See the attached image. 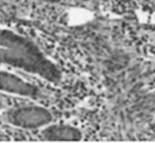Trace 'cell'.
I'll use <instances>...</instances> for the list:
<instances>
[{
    "instance_id": "7a4b0ae2",
    "label": "cell",
    "mask_w": 155,
    "mask_h": 143,
    "mask_svg": "<svg viewBox=\"0 0 155 143\" xmlns=\"http://www.w3.org/2000/svg\"><path fill=\"white\" fill-rule=\"evenodd\" d=\"M8 121L13 126L24 129L45 127L52 121L53 116L45 107L40 105H23L8 111Z\"/></svg>"
},
{
    "instance_id": "277c9868",
    "label": "cell",
    "mask_w": 155,
    "mask_h": 143,
    "mask_svg": "<svg viewBox=\"0 0 155 143\" xmlns=\"http://www.w3.org/2000/svg\"><path fill=\"white\" fill-rule=\"evenodd\" d=\"M42 137L47 140H79L81 132L77 129L66 124L47 125L41 132Z\"/></svg>"
},
{
    "instance_id": "6da1fadb",
    "label": "cell",
    "mask_w": 155,
    "mask_h": 143,
    "mask_svg": "<svg viewBox=\"0 0 155 143\" xmlns=\"http://www.w3.org/2000/svg\"><path fill=\"white\" fill-rule=\"evenodd\" d=\"M0 65L10 66L56 83L60 71L34 42L0 26Z\"/></svg>"
},
{
    "instance_id": "3957f363",
    "label": "cell",
    "mask_w": 155,
    "mask_h": 143,
    "mask_svg": "<svg viewBox=\"0 0 155 143\" xmlns=\"http://www.w3.org/2000/svg\"><path fill=\"white\" fill-rule=\"evenodd\" d=\"M0 91L29 98H35L39 95V88L36 86L5 71H0Z\"/></svg>"
},
{
    "instance_id": "5b68a950",
    "label": "cell",
    "mask_w": 155,
    "mask_h": 143,
    "mask_svg": "<svg viewBox=\"0 0 155 143\" xmlns=\"http://www.w3.org/2000/svg\"><path fill=\"white\" fill-rule=\"evenodd\" d=\"M39 1H43V2H49V3H57V2H59L60 0H39Z\"/></svg>"
}]
</instances>
